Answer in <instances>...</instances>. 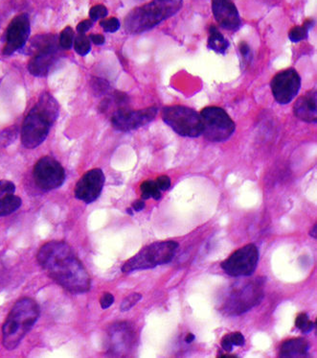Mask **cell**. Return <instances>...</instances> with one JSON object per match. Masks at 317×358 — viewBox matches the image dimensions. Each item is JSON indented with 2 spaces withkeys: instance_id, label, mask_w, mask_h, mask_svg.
Listing matches in <instances>:
<instances>
[{
  "instance_id": "obj_1",
  "label": "cell",
  "mask_w": 317,
  "mask_h": 358,
  "mask_svg": "<svg viewBox=\"0 0 317 358\" xmlns=\"http://www.w3.org/2000/svg\"><path fill=\"white\" fill-rule=\"evenodd\" d=\"M37 262L60 286L73 294L90 289V278L70 246L62 241H51L37 252Z\"/></svg>"
},
{
  "instance_id": "obj_2",
  "label": "cell",
  "mask_w": 317,
  "mask_h": 358,
  "mask_svg": "<svg viewBox=\"0 0 317 358\" xmlns=\"http://www.w3.org/2000/svg\"><path fill=\"white\" fill-rule=\"evenodd\" d=\"M58 116V102L50 94L43 92L24 120L21 129V142L24 147L34 149L42 144Z\"/></svg>"
},
{
  "instance_id": "obj_3",
  "label": "cell",
  "mask_w": 317,
  "mask_h": 358,
  "mask_svg": "<svg viewBox=\"0 0 317 358\" xmlns=\"http://www.w3.org/2000/svg\"><path fill=\"white\" fill-rule=\"evenodd\" d=\"M182 5L183 0H153L136 7L125 18V30L130 35L151 30L179 12Z\"/></svg>"
},
{
  "instance_id": "obj_4",
  "label": "cell",
  "mask_w": 317,
  "mask_h": 358,
  "mask_svg": "<svg viewBox=\"0 0 317 358\" xmlns=\"http://www.w3.org/2000/svg\"><path fill=\"white\" fill-rule=\"evenodd\" d=\"M39 314V308L32 298H21L12 306L2 328V342L6 350H12L19 345L34 326Z\"/></svg>"
},
{
  "instance_id": "obj_5",
  "label": "cell",
  "mask_w": 317,
  "mask_h": 358,
  "mask_svg": "<svg viewBox=\"0 0 317 358\" xmlns=\"http://www.w3.org/2000/svg\"><path fill=\"white\" fill-rule=\"evenodd\" d=\"M176 241H160L144 247L134 256L129 258L122 267L123 273L138 270H148L156 266L171 262L178 249Z\"/></svg>"
},
{
  "instance_id": "obj_6",
  "label": "cell",
  "mask_w": 317,
  "mask_h": 358,
  "mask_svg": "<svg viewBox=\"0 0 317 358\" xmlns=\"http://www.w3.org/2000/svg\"><path fill=\"white\" fill-rule=\"evenodd\" d=\"M200 114L202 134L208 142H223L233 136L236 130L235 122L222 108H204Z\"/></svg>"
},
{
  "instance_id": "obj_7",
  "label": "cell",
  "mask_w": 317,
  "mask_h": 358,
  "mask_svg": "<svg viewBox=\"0 0 317 358\" xmlns=\"http://www.w3.org/2000/svg\"><path fill=\"white\" fill-rule=\"evenodd\" d=\"M162 120L176 134L186 138H199L202 134L200 114L191 108L182 105L162 108Z\"/></svg>"
},
{
  "instance_id": "obj_8",
  "label": "cell",
  "mask_w": 317,
  "mask_h": 358,
  "mask_svg": "<svg viewBox=\"0 0 317 358\" xmlns=\"http://www.w3.org/2000/svg\"><path fill=\"white\" fill-rule=\"evenodd\" d=\"M264 298V280L256 278L244 286L234 288L224 302L223 308L226 313L238 316L257 306Z\"/></svg>"
},
{
  "instance_id": "obj_9",
  "label": "cell",
  "mask_w": 317,
  "mask_h": 358,
  "mask_svg": "<svg viewBox=\"0 0 317 358\" xmlns=\"http://www.w3.org/2000/svg\"><path fill=\"white\" fill-rule=\"evenodd\" d=\"M259 262V250L256 245L248 244L233 252L221 263L224 273L234 276H250L254 274Z\"/></svg>"
},
{
  "instance_id": "obj_10",
  "label": "cell",
  "mask_w": 317,
  "mask_h": 358,
  "mask_svg": "<svg viewBox=\"0 0 317 358\" xmlns=\"http://www.w3.org/2000/svg\"><path fill=\"white\" fill-rule=\"evenodd\" d=\"M34 180L42 190L50 191L60 188L65 180V171L58 160L51 156H43L35 164Z\"/></svg>"
},
{
  "instance_id": "obj_11",
  "label": "cell",
  "mask_w": 317,
  "mask_h": 358,
  "mask_svg": "<svg viewBox=\"0 0 317 358\" xmlns=\"http://www.w3.org/2000/svg\"><path fill=\"white\" fill-rule=\"evenodd\" d=\"M158 108L156 106L131 110L128 108L115 110L111 116V124L115 130L129 132L136 130L152 122L157 116Z\"/></svg>"
},
{
  "instance_id": "obj_12",
  "label": "cell",
  "mask_w": 317,
  "mask_h": 358,
  "mask_svg": "<svg viewBox=\"0 0 317 358\" xmlns=\"http://www.w3.org/2000/svg\"><path fill=\"white\" fill-rule=\"evenodd\" d=\"M270 88L276 102L287 105L298 94L301 88V77L294 68L283 70L273 77Z\"/></svg>"
},
{
  "instance_id": "obj_13",
  "label": "cell",
  "mask_w": 317,
  "mask_h": 358,
  "mask_svg": "<svg viewBox=\"0 0 317 358\" xmlns=\"http://www.w3.org/2000/svg\"><path fill=\"white\" fill-rule=\"evenodd\" d=\"M105 180L102 169L95 168L87 171L75 186V197L85 204L93 203L100 197Z\"/></svg>"
},
{
  "instance_id": "obj_14",
  "label": "cell",
  "mask_w": 317,
  "mask_h": 358,
  "mask_svg": "<svg viewBox=\"0 0 317 358\" xmlns=\"http://www.w3.org/2000/svg\"><path fill=\"white\" fill-rule=\"evenodd\" d=\"M30 20L27 14H22L15 16L9 24L6 32V46L3 49L5 55H12L26 44L31 28Z\"/></svg>"
},
{
  "instance_id": "obj_15",
  "label": "cell",
  "mask_w": 317,
  "mask_h": 358,
  "mask_svg": "<svg viewBox=\"0 0 317 358\" xmlns=\"http://www.w3.org/2000/svg\"><path fill=\"white\" fill-rule=\"evenodd\" d=\"M212 11L219 25L228 31H237L242 24L240 14L232 0H212Z\"/></svg>"
},
{
  "instance_id": "obj_16",
  "label": "cell",
  "mask_w": 317,
  "mask_h": 358,
  "mask_svg": "<svg viewBox=\"0 0 317 358\" xmlns=\"http://www.w3.org/2000/svg\"><path fill=\"white\" fill-rule=\"evenodd\" d=\"M317 90L314 88L297 99L294 103V114L298 120L308 123L317 122Z\"/></svg>"
},
{
  "instance_id": "obj_17",
  "label": "cell",
  "mask_w": 317,
  "mask_h": 358,
  "mask_svg": "<svg viewBox=\"0 0 317 358\" xmlns=\"http://www.w3.org/2000/svg\"><path fill=\"white\" fill-rule=\"evenodd\" d=\"M59 59L58 52H46L33 55L28 62V70L36 77H43L48 75Z\"/></svg>"
},
{
  "instance_id": "obj_18",
  "label": "cell",
  "mask_w": 317,
  "mask_h": 358,
  "mask_svg": "<svg viewBox=\"0 0 317 358\" xmlns=\"http://www.w3.org/2000/svg\"><path fill=\"white\" fill-rule=\"evenodd\" d=\"M310 344L303 338H294L285 341L280 348L279 358H305L309 352Z\"/></svg>"
},
{
  "instance_id": "obj_19",
  "label": "cell",
  "mask_w": 317,
  "mask_h": 358,
  "mask_svg": "<svg viewBox=\"0 0 317 358\" xmlns=\"http://www.w3.org/2000/svg\"><path fill=\"white\" fill-rule=\"evenodd\" d=\"M29 51L32 55L46 52H59V40L52 34L38 35L31 40Z\"/></svg>"
},
{
  "instance_id": "obj_20",
  "label": "cell",
  "mask_w": 317,
  "mask_h": 358,
  "mask_svg": "<svg viewBox=\"0 0 317 358\" xmlns=\"http://www.w3.org/2000/svg\"><path fill=\"white\" fill-rule=\"evenodd\" d=\"M207 46L214 52L219 54H225L227 48H229L228 40L214 25H212L209 28V38H208Z\"/></svg>"
},
{
  "instance_id": "obj_21",
  "label": "cell",
  "mask_w": 317,
  "mask_h": 358,
  "mask_svg": "<svg viewBox=\"0 0 317 358\" xmlns=\"http://www.w3.org/2000/svg\"><path fill=\"white\" fill-rule=\"evenodd\" d=\"M21 203V199L14 194L0 198V216L12 214L20 208Z\"/></svg>"
},
{
  "instance_id": "obj_22",
  "label": "cell",
  "mask_w": 317,
  "mask_h": 358,
  "mask_svg": "<svg viewBox=\"0 0 317 358\" xmlns=\"http://www.w3.org/2000/svg\"><path fill=\"white\" fill-rule=\"evenodd\" d=\"M141 190L142 200H149L150 198H153L154 200L158 201L162 197V193L158 188L155 180H145L140 186Z\"/></svg>"
},
{
  "instance_id": "obj_23",
  "label": "cell",
  "mask_w": 317,
  "mask_h": 358,
  "mask_svg": "<svg viewBox=\"0 0 317 358\" xmlns=\"http://www.w3.org/2000/svg\"><path fill=\"white\" fill-rule=\"evenodd\" d=\"M315 22L313 20H307L302 26H295L289 34V38L293 42H299L308 38L310 29L314 26Z\"/></svg>"
},
{
  "instance_id": "obj_24",
  "label": "cell",
  "mask_w": 317,
  "mask_h": 358,
  "mask_svg": "<svg viewBox=\"0 0 317 358\" xmlns=\"http://www.w3.org/2000/svg\"><path fill=\"white\" fill-rule=\"evenodd\" d=\"M74 48L77 54L80 56L87 55L91 50V44L89 38L85 36L84 34H79L74 38Z\"/></svg>"
},
{
  "instance_id": "obj_25",
  "label": "cell",
  "mask_w": 317,
  "mask_h": 358,
  "mask_svg": "<svg viewBox=\"0 0 317 358\" xmlns=\"http://www.w3.org/2000/svg\"><path fill=\"white\" fill-rule=\"evenodd\" d=\"M74 38H75V35H74V31L73 29L67 26L66 28H64L59 38V44L60 48L62 49H65V50H69L73 46V44H74Z\"/></svg>"
},
{
  "instance_id": "obj_26",
  "label": "cell",
  "mask_w": 317,
  "mask_h": 358,
  "mask_svg": "<svg viewBox=\"0 0 317 358\" xmlns=\"http://www.w3.org/2000/svg\"><path fill=\"white\" fill-rule=\"evenodd\" d=\"M295 326L298 330H300L304 334H310L314 328H316L317 326V324L315 322H311L309 320V316L306 314V313H301L297 316L296 318V321H295Z\"/></svg>"
},
{
  "instance_id": "obj_27",
  "label": "cell",
  "mask_w": 317,
  "mask_h": 358,
  "mask_svg": "<svg viewBox=\"0 0 317 358\" xmlns=\"http://www.w3.org/2000/svg\"><path fill=\"white\" fill-rule=\"evenodd\" d=\"M142 298V295L140 293H133L130 294L127 298H124L121 306H120V310L123 312L125 311H129L131 310L138 302H140Z\"/></svg>"
},
{
  "instance_id": "obj_28",
  "label": "cell",
  "mask_w": 317,
  "mask_h": 358,
  "mask_svg": "<svg viewBox=\"0 0 317 358\" xmlns=\"http://www.w3.org/2000/svg\"><path fill=\"white\" fill-rule=\"evenodd\" d=\"M100 26L104 29L106 33H115L120 29V22L116 18H110L107 20H104L100 22Z\"/></svg>"
},
{
  "instance_id": "obj_29",
  "label": "cell",
  "mask_w": 317,
  "mask_h": 358,
  "mask_svg": "<svg viewBox=\"0 0 317 358\" xmlns=\"http://www.w3.org/2000/svg\"><path fill=\"white\" fill-rule=\"evenodd\" d=\"M107 9L104 5H95L93 6L90 11H89V16H90V20L92 22H97L99 20H102V18H105L106 16H107Z\"/></svg>"
},
{
  "instance_id": "obj_30",
  "label": "cell",
  "mask_w": 317,
  "mask_h": 358,
  "mask_svg": "<svg viewBox=\"0 0 317 358\" xmlns=\"http://www.w3.org/2000/svg\"><path fill=\"white\" fill-rule=\"evenodd\" d=\"M16 138L15 128H8L0 134V144L2 146H8L12 144Z\"/></svg>"
},
{
  "instance_id": "obj_31",
  "label": "cell",
  "mask_w": 317,
  "mask_h": 358,
  "mask_svg": "<svg viewBox=\"0 0 317 358\" xmlns=\"http://www.w3.org/2000/svg\"><path fill=\"white\" fill-rule=\"evenodd\" d=\"M15 186L12 182L7 180H0V198H3L9 194H14Z\"/></svg>"
},
{
  "instance_id": "obj_32",
  "label": "cell",
  "mask_w": 317,
  "mask_h": 358,
  "mask_svg": "<svg viewBox=\"0 0 317 358\" xmlns=\"http://www.w3.org/2000/svg\"><path fill=\"white\" fill-rule=\"evenodd\" d=\"M227 335H228V338L233 346H243L245 345L246 339H245V336L241 332H233V334H229Z\"/></svg>"
},
{
  "instance_id": "obj_33",
  "label": "cell",
  "mask_w": 317,
  "mask_h": 358,
  "mask_svg": "<svg viewBox=\"0 0 317 358\" xmlns=\"http://www.w3.org/2000/svg\"><path fill=\"white\" fill-rule=\"evenodd\" d=\"M92 84L95 92L98 94H103L108 90V84L106 83V81H104L102 79H95Z\"/></svg>"
},
{
  "instance_id": "obj_34",
  "label": "cell",
  "mask_w": 317,
  "mask_h": 358,
  "mask_svg": "<svg viewBox=\"0 0 317 358\" xmlns=\"http://www.w3.org/2000/svg\"><path fill=\"white\" fill-rule=\"evenodd\" d=\"M155 182L160 191L168 190L171 188V179L166 175L158 177L157 179L155 180Z\"/></svg>"
},
{
  "instance_id": "obj_35",
  "label": "cell",
  "mask_w": 317,
  "mask_h": 358,
  "mask_svg": "<svg viewBox=\"0 0 317 358\" xmlns=\"http://www.w3.org/2000/svg\"><path fill=\"white\" fill-rule=\"evenodd\" d=\"M114 302V297L110 293H105L104 296L100 300V304L103 310H106L112 306Z\"/></svg>"
},
{
  "instance_id": "obj_36",
  "label": "cell",
  "mask_w": 317,
  "mask_h": 358,
  "mask_svg": "<svg viewBox=\"0 0 317 358\" xmlns=\"http://www.w3.org/2000/svg\"><path fill=\"white\" fill-rule=\"evenodd\" d=\"M93 26V22L91 20H85L77 25V31L79 34H85Z\"/></svg>"
},
{
  "instance_id": "obj_37",
  "label": "cell",
  "mask_w": 317,
  "mask_h": 358,
  "mask_svg": "<svg viewBox=\"0 0 317 358\" xmlns=\"http://www.w3.org/2000/svg\"><path fill=\"white\" fill-rule=\"evenodd\" d=\"M239 48H240V52H241V54L243 55V57H244L245 60H248L252 59L251 50H250V48H249V46L247 44V42H242L240 44V46H239Z\"/></svg>"
},
{
  "instance_id": "obj_38",
  "label": "cell",
  "mask_w": 317,
  "mask_h": 358,
  "mask_svg": "<svg viewBox=\"0 0 317 358\" xmlns=\"http://www.w3.org/2000/svg\"><path fill=\"white\" fill-rule=\"evenodd\" d=\"M89 40L92 44H94L95 46H103L106 42V38L103 35L100 34H92L89 36Z\"/></svg>"
},
{
  "instance_id": "obj_39",
  "label": "cell",
  "mask_w": 317,
  "mask_h": 358,
  "mask_svg": "<svg viewBox=\"0 0 317 358\" xmlns=\"http://www.w3.org/2000/svg\"><path fill=\"white\" fill-rule=\"evenodd\" d=\"M222 346H223V350H226L227 352H231L233 350V345L232 343L230 342L229 338H228V335L226 334L223 338L222 340Z\"/></svg>"
},
{
  "instance_id": "obj_40",
  "label": "cell",
  "mask_w": 317,
  "mask_h": 358,
  "mask_svg": "<svg viewBox=\"0 0 317 358\" xmlns=\"http://www.w3.org/2000/svg\"><path fill=\"white\" fill-rule=\"evenodd\" d=\"M146 206V204L144 202V200H137L134 203L132 204V210H134L135 212H141L144 210V208Z\"/></svg>"
},
{
  "instance_id": "obj_41",
  "label": "cell",
  "mask_w": 317,
  "mask_h": 358,
  "mask_svg": "<svg viewBox=\"0 0 317 358\" xmlns=\"http://www.w3.org/2000/svg\"><path fill=\"white\" fill-rule=\"evenodd\" d=\"M310 236H313L315 239L317 238V224H316L313 228V230L310 232Z\"/></svg>"
},
{
  "instance_id": "obj_42",
  "label": "cell",
  "mask_w": 317,
  "mask_h": 358,
  "mask_svg": "<svg viewBox=\"0 0 317 358\" xmlns=\"http://www.w3.org/2000/svg\"><path fill=\"white\" fill-rule=\"evenodd\" d=\"M195 335L193 334H189L187 336H186V338H185V342L186 343H188V344H191L194 340H195Z\"/></svg>"
},
{
  "instance_id": "obj_43",
  "label": "cell",
  "mask_w": 317,
  "mask_h": 358,
  "mask_svg": "<svg viewBox=\"0 0 317 358\" xmlns=\"http://www.w3.org/2000/svg\"><path fill=\"white\" fill-rule=\"evenodd\" d=\"M220 358H238V356H225V354H224V356H220Z\"/></svg>"
},
{
  "instance_id": "obj_44",
  "label": "cell",
  "mask_w": 317,
  "mask_h": 358,
  "mask_svg": "<svg viewBox=\"0 0 317 358\" xmlns=\"http://www.w3.org/2000/svg\"><path fill=\"white\" fill-rule=\"evenodd\" d=\"M127 212H128L129 215H131V216L133 215V212H132V208H129L127 210Z\"/></svg>"
}]
</instances>
